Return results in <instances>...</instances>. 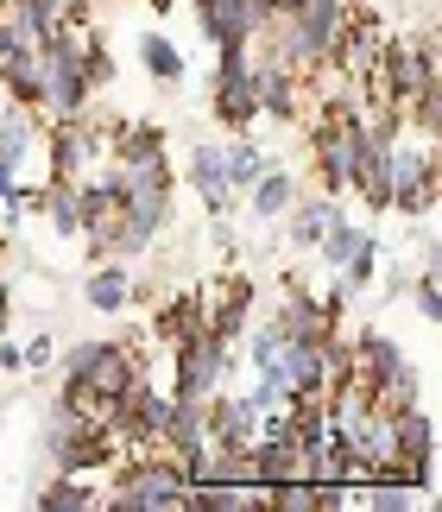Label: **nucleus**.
<instances>
[{"mask_svg":"<svg viewBox=\"0 0 442 512\" xmlns=\"http://www.w3.org/2000/svg\"><path fill=\"white\" fill-rule=\"evenodd\" d=\"M114 512H165V506H184V475H177V462H127L114 481V494L102 500Z\"/></svg>","mask_w":442,"mask_h":512,"instance_id":"1","label":"nucleus"},{"mask_svg":"<svg viewBox=\"0 0 442 512\" xmlns=\"http://www.w3.org/2000/svg\"><path fill=\"white\" fill-rule=\"evenodd\" d=\"M64 380H89L102 399H120V392L139 380L133 342H76L64 354Z\"/></svg>","mask_w":442,"mask_h":512,"instance_id":"2","label":"nucleus"},{"mask_svg":"<svg viewBox=\"0 0 442 512\" xmlns=\"http://www.w3.org/2000/svg\"><path fill=\"white\" fill-rule=\"evenodd\" d=\"M386 184H392V203L405 215H430L436 209V152L424 146H398L386 152Z\"/></svg>","mask_w":442,"mask_h":512,"instance_id":"3","label":"nucleus"},{"mask_svg":"<svg viewBox=\"0 0 442 512\" xmlns=\"http://www.w3.org/2000/svg\"><path fill=\"white\" fill-rule=\"evenodd\" d=\"M259 114V83H253V57L247 45L240 51H221V76H215V121L247 133V121Z\"/></svg>","mask_w":442,"mask_h":512,"instance_id":"4","label":"nucleus"},{"mask_svg":"<svg viewBox=\"0 0 442 512\" xmlns=\"http://www.w3.org/2000/svg\"><path fill=\"white\" fill-rule=\"evenodd\" d=\"M266 0H196V26L209 32V45L221 51H240V45H253L259 26H266Z\"/></svg>","mask_w":442,"mask_h":512,"instance_id":"5","label":"nucleus"},{"mask_svg":"<svg viewBox=\"0 0 442 512\" xmlns=\"http://www.w3.org/2000/svg\"><path fill=\"white\" fill-rule=\"evenodd\" d=\"M228 380V342L196 329L190 342H177V392L184 399H209V392Z\"/></svg>","mask_w":442,"mask_h":512,"instance_id":"6","label":"nucleus"},{"mask_svg":"<svg viewBox=\"0 0 442 512\" xmlns=\"http://www.w3.org/2000/svg\"><path fill=\"white\" fill-rule=\"evenodd\" d=\"M190 184H196V196H203V209L215 215V222H228L234 215V184H228V171H221V146H196L190 152Z\"/></svg>","mask_w":442,"mask_h":512,"instance_id":"7","label":"nucleus"},{"mask_svg":"<svg viewBox=\"0 0 442 512\" xmlns=\"http://www.w3.org/2000/svg\"><path fill=\"white\" fill-rule=\"evenodd\" d=\"M209 443H228V449H247L253 437H259V405L240 392V399H215L209 392Z\"/></svg>","mask_w":442,"mask_h":512,"instance_id":"8","label":"nucleus"},{"mask_svg":"<svg viewBox=\"0 0 442 512\" xmlns=\"http://www.w3.org/2000/svg\"><path fill=\"white\" fill-rule=\"evenodd\" d=\"M158 443L177 449V456H190L196 443H209V405H203V399H184V392H171V411H165Z\"/></svg>","mask_w":442,"mask_h":512,"instance_id":"9","label":"nucleus"},{"mask_svg":"<svg viewBox=\"0 0 442 512\" xmlns=\"http://www.w3.org/2000/svg\"><path fill=\"white\" fill-rule=\"evenodd\" d=\"M0 83H7V95L19 108H38V102H45V45L0 57Z\"/></svg>","mask_w":442,"mask_h":512,"instance_id":"10","label":"nucleus"},{"mask_svg":"<svg viewBox=\"0 0 442 512\" xmlns=\"http://www.w3.org/2000/svg\"><path fill=\"white\" fill-rule=\"evenodd\" d=\"M285 215H291V247H316L341 222V203L335 196H304V203H291Z\"/></svg>","mask_w":442,"mask_h":512,"instance_id":"11","label":"nucleus"},{"mask_svg":"<svg viewBox=\"0 0 442 512\" xmlns=\"http://www.w3.org/2000/svg\"><path fill=\"white\" fill-rule=\"evenodd\" d=\"M247 317H253V279H228L221 285V304L209 310V336L234 342L240 329H247Z\"/></svg>","mask_w":442,"mask_h":512,"instance_id":"12","label":"nucleus"},{"mask_svg":"<svg viewBox=\"0 0 442 512\" xmlns=\"http://www.w3.org/2000/svg\"><path fill=\"white\" fill-rule=\"evenodd\" d=\"M247 196H253V215H259V222H278V215L297 203V177L278 171V165H266V171L247 184Z\"/></svg>","mask_w":442,"mask_h":512,"instance_id":"13","label":"nucleus"},{"mask_svg":"<svg viewBox=\"0 0 442 512\" xmlns=\"http://www.w3.org/2000/svg\"><path fill=\"white\" fill-rule=\"evenodd\" d=\"M83 298H89V310H127V298H133V272L127 266H95L89 272V285H83Z\"/></svg>","mask_w":442,"mask_h":512,"instance_id":"14","label":"nucleus"},{"mask_svg":"<svg viewBox=\"0 0 442 512\" xmlns=\"http://www.w3.org/2000/svg\"><path fill=\"white\" fill-rule=\"evenodd\" d=\"M196 329H209V304L203 298H171L165 304V317H158V342H190Z\"/></svg>","mask_w":442,"mask_h":512,"instance_id":"15","label":"nucleus"},{"mask_svg":"<svg viewBox=\"0 0 442 512\" xmlns=\"http://www.w3.org/2000/svg\"><path fill=\"white\" fill-rule=\"evenodd\" d=\"M45 45V32L32 26V13L19 7V0H0V57H13V51H38Z\"/></svg>","mask_w":442,"mask_h":512,"instance_id":"16","label":"nucleus"},{"mask_svg":"<svg viewBox=\"0 0 442 512\" xmlns=\"http://www.w3.org/2000/svg\"><path fill=\"white\" fill-rule=\"evenodd\" d=\"M221 171H228V184L234 190H247L259 171H266V152H259L247 133H234V140H221Z\"/></svg>","mask_w":442,"mask_h":512,"instance_id":"17","label":"nucleus"},{"mask_svg":"<svg viewBox=\"0 0 442 512\" xmlns=\"http://www.w3.org/2000/svg\"><path fill=\"white\" fill-rule=\"evenodd\" d=\"M139 64H146V76H158V83H184V57H177V45L165 32H139Z\"/></svg>","mask_w":442,"mask_h":512,"instance_id":"18","label":"nucleus"},{"mask_svg":"<svg viewBox=\"0 0 442 512\" xmlns=\"http://www.w3.org/2000/svg\"><path fill=\"white\" fill-rule=\"evenodd\" d=\"M38 506L45 512H83V506H95V481L89 475H57L45 494H38Z\"/></svg>","mask_w":442,"mask_h":512,"instance_id":"19","label":"nucleus"},{"mask_svg":"<svg viewBox=\"0 0 442 512\" xmlns=\"http://www.w3.org/2000/svg\"><path fill=\"white\" fill-rule=\"evenodd\" d=\"M26 152H32V108H13V114H0V165H26Z\"/></svg>","mask_w":442,"mask_h":512,"instance_id":"20","label":"nucleus"},{"mask_svg":"<svg viewBox=\"0 0 442 512\" xmlns=\"http://www.w3.org/2000/svg\"><path fill=\"white\" fill-rule=\"evenodd\" d=\"M360 241H367V234H360V228H348V215H341V222H335V228H329V234H323V241H316V247H323V260H329V266L341 272V260H348V253H354Z\"/></svg>","mask_w":442,"mask_h":512,"instance_id":"21","label":"nucleus"},{"mask_svg":"<svg viewBox=\"0 0 442 512\" xmlns=\"http://www.w3.org/2000/svg\"><path fill=\"white\" fill-rule=\"evenodd\" d=\"M19 7L32 13V26L38 32H51V26H64V0H19Z\"/></svg>","mask_w":442,"mask_h":512,"instance_id":"22","label":"nucleus"},{"mask_svg":"<svg viewBox=\"0 0 442 512\" xmlns=\"http://www.w3.org/2000/svg\"><path fill=\"white\" fill-rule=\"evenodd\" d=\"M278 342H285V336H278L272 323H259V329H253V342H247V354H253V367H266L272 354H278Z\"/></svg>","mask_w":442,"mask_h":512,"instance_id":"23","label":"nucleus"},{"mask_svg":"<svg viewBox=\"0 0 442 512\" xmlns=\"http://www.w3.org/2000/svg\"><path fill=\"white\" fill-rule=\"evenodd\" d=\"M417 310H424L430 323L442 317V291H436V272H424V285H417Z\"/></svg>","mask_w":442,"mask_h":512,"instance_id":"24","label":"nucleus"},{"mask_svg":"<svg viewBox=\"0 0 442 512\" xmlns=\"http://www.w3.org/2000/svg\"><path fill=\"white\" fill-rule=\"evenodd\" d=\"M19 354H26V367H51V361H57V342H51V336H32Z\"/></svg>","mask_w":442,"mask_h":512,"instance_id":"25","label":"nucleus"},{"mask_svg":"<svg viewBox=\"0 0 442 512\" xmlns=\"http://www.w3.org/2000/svg\"><path fill=\"white\" fill-rule=\"evenodd\" d=\"M7 317H13V285L0 279V336H7Z\"/></svg>","mask_w":442,"mask_h":512,"instance_id":"26","label":"nucleus"},{"mask_svg":"<svg viewBox=\"0 0 442 512\" xmlns=\"http://www.w3.org/2000/svg\"><path fill=\"white\" fill-rule=\"evenodd\" d=\"M297 7V0H266V13H291Z\"/></svg>","mask_w":442,"mask_h":512,"instance_id":"27","label":"nucleus"}]
</instances>
